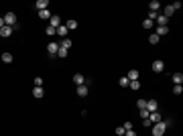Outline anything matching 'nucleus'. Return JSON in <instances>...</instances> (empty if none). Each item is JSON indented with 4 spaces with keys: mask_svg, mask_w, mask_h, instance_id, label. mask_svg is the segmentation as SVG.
<instances>
[{
    "mask_svg": "<svg viewBox=\"0 0 183 136\" xmlns=\"http://www.w3.org/2000/svg\"><path fill=\"white\" fill-rule=\"evenodd\" d=\"M151 128H153V136H163L167 132V124H165L163 120H161V122H155Z\"/></svg>",
    "mask_w": 183,
    "mask_h": 136,
    "instance_id": "1",
    "label": "nucleus"
},
{
    "mask_svg": "<svg viewBox=\"0 0 183 136\" xmlns=\"http://www.w3.org/2000/svg\"><path fill=\"white\" fill-rule=\"evenodd\" d=\"M2 18H4V25H6V27L16 29V14H14V12H6Z\"/></svg>",
    "mask_w": 183,
    "mask_h": 136,
    "instance_id": "2",
    "label": "nucleus"
},
{
    "mask_svg": "<svg viewBox=\"0 0 183 136\" xmlns=\"http://www.w3.org/2000/svg\"><path fill=\"white\" fill-rule=\"evenodd\" d=\"M57 51H59V43H55V41H51V43L47 45V53H49V59H53V57H57Z\"/></svg>",
    "mask_w": 183,
    "mask_h": 136,
    "instance_id": "3",
    "label": "nucleus"
},
{
    "mask_svg": "<svg viewBox=\"0 0 183 136\" xmlns=\"http://www.w3.org/2000/svg\"><path fill=\"white\" fill-rule=\"evenodd\" d=\"M144 110H146V112H159V102H157V100H149Z\"/></svg>",
    "mask_w": 183,
    "mask_h": 136,
    "instance_id": "4",
    "label": "nucleus"
},
{
    "mask_svg": "<svg viewBox=\"0 0 183 136\" xmlns=\"http://www.w3.org/2000/svg\"><path fill=\"white\" fill-rule=\"evenodd\" d=\"M63 22H61V18L57 16V14H51V18H49V27H53V29H57V27H61Z\"/></svg>",
    "mask_w": 183,
    "mask_h": 136,
    "instance_id": "5",
    "label": "nucleus"
},
{
    "mask_svg": "<svg viewBox=\"0 0 183 136\" xmlns=\"http://www.w3.org/2000/svg\"><path fill=\"white\" fill-rule=\"evenodd\" d=\"M163 69H165V63H163L161 59H157V61H153V71H155V73H161Z\"/></svg>",
    "mask_w": 183,
    "mask_h": 136,
    "instance_id": "6",
    "label": "nucleus"
},
{
    "mask_svg": "<svg viewBox=\"0 0 183 136\" xmlns=\"http://www.w3.org/2000/svg\"><path fill=\"white\" fill-rule=\"evenodd\" d=\"M35 8H37L39 12H41V10H47V8H49V0H37V2H35Z\"/></svg>",
    "mask_w": 183,
    "mask_h": 136,
    "instance_id": "7",
    "label": "nucleus"
},
{
    "mask_svg": "<svg viewBox=\"0 0 183 136\" xmlns=\"http://www.w3.org/2000/svg\"><path fill=\"white\" fill-rule=\"evenodd\" d=\"M12 31H14L12 27H6V25H4V27L0 29V37H4V39H8V37L12 35Z\"/></svg>",
    "mask_w": 183,
    "mask_h": 136,
    "instance_id": "8",
    "label": "nucleus"
},
{
    "mask_svg": "<svg viewBox=\"0 0 183 136\" xmlns=\"http://www.w3.org/2000/svg\"><path fill=\"white\" fill-rule=\"evenodd\" d=\"M67 33H69V31H67V27H65V25H61V27H57V29H55V35H57V37H63V39H65V37H67Z\"/></svg>",
    "mask_w": 183,
    "mask_h": 136,
    "instance_id": "9",
    "label": "nucleus"
},
{
    "mask_svg": "<svg viewBox=\"0 0 183 136\" xmlns=\"http://www.w3.org/2000/svg\"><path fill=\"white\" fill-rule=\"evenodd\" d=\"M171 79H173V83H175V86H181V83H183V73H181V71L173 73V75H171Z\"/></svg>",
    "mask_w": 183,
    "mask_h": 136,
    "instance_id": "10",
    "label": "nucleus"
},
{
    "mask_svg": "<svg viewBox=\"0 0 183 136\" xmlns=\"http://www.w3.org/2000/svg\"><path fill=\"white\" fill-rule=\"evenodd\" d=\"M159 8H161V2L159 0H151L149 2V10L151 12H159Z\"/></svg>",
    "mask_w": 183,
    "mask_h": 136,
    "instance_id": "11",
    "label": "nucleus"
},
{
    "mask_svg": "<svg viewBox=\"0 0 183 136\" xmlns=\"http://www.w3.org/2000/svg\"><path fill=\"white\" fill-rule=\"evenodd\" d=\"M155 35H157L159 39H161V37H165V35H169V27H157Z\"/></svg>",
    "mask_w": 183,
    "mask_h": 136,
    "instance_id": "12",
    "label": "nucleus"
},
{
    "mask_svg": "<svg viewBox=\"0 0 183 136\" xmlns=\"http://www.w3.org/2000/svg\"><path fill=\"white\" fill-rule=\"evenodd\" d=\"M73 83H75V86H84V83H86V77H84L82 73H75V75H73Z\"/></svg>",
    "mask_w": 183,
    "mask_h": 136,
    "instance_id": "13",
    "label": "nucleus"
},
{
    "mask_svg": "<svg viewBox=\"0 0 183 136\" xmlns=\"http://www.w3.org/2000/svg\"><path fill=\"white\" fill-rule=\"evenodd\" d=\"M149 120L155 124V122H161L163 118H161V114H159V112H151V114H149Z\"/></svg>",
    "mask_w": 183,
    "mask_h": 136,
    "instance_id": "14",
    "label": "nucleus"
},
{
    "mask_svg": "<svg viewBox=\"0 0 183 136\" xmlns=\"http://www.w3.org/2000/svg\"><path fill=\"white\" fill-rule=\"evenodd\" d=\"M88 88H86V86H77V90H75V93H77V95H80V97H86V95H88Z\"/></svg>",
    "mask_w": 183,
    "mask_h": 136,
    "instance_id": "15",
    "label": "nucleus"
},
{
    "mask_svg": "<svg viewBox=\"0 0 183 136\" xmlns=\"http://www.w3.org/2000/svg\"><path fill=\"white\" fill-rule=\"evenodd\" d=\"M126 79H128V81L138 79V71H137V69H130V71H128V75H126Z\"/></svg>",
    "mask_w": 183,
    "mask_h": 136,
    "instance_id": "16",
    "label": "nucleus"
},
{
    "mask_svg": "<svg viewBox=\"0 0 183 136\" xmlns=\"http://www.w3.org/2000/svg\"><path fill=\"white\" fill-rule=\"evenodd\" d=\"M33 95H35L37 100H41V97L45 95V91H43V88H33Z\"/></svg>",
    "mask_w": 183,
    "mask_h": 136,
    "instance_id": "17",
    "label": "nucleus"
},
{
    "mask_svg": "<svg viewBox=\"0 0 183 136\" xmlns=\"http://www.w3.org/2000/svg\"><path fill=\"white\" fill-rule=\"evenodd\" d=\"M173 12H175V10H173V6H171V4L163 8V16H167V18H169V16H173Z\"/></svg>",
    "mask_w": 183,
    "mask_h": 136,
    "instance_id": "18",
    "label": "nucleus"
},
{
    "mask_svg": "<svg viewBox=\"0 0 183 136\" xmlns=\"http://www.w3.org/2000/svg\"><path fill=\"white\" fill-rule=\"evenodd\" d=\"M157 22H159V27H167L169 18H167V16H163V14H159V16H157Z\"/></svg>",
    "mask_w": 183,
    "mask_h": 136,
    "instance_id": "19",
    "label": "nucleus"
},
{
    "mask_svg": "<svg viewBox=\"0 0 183 136\" xmlns=\"http://www.w3.org/2000/svg\"><path fill=\"white\" fill-rule=\"evenodd\" d=\"M65 27H67V31H75V29H77V20H73V18H71V20H67V22H65Z\"/></svg>",
    "mask_w": 183,
    "mask_h": 136,
    "instance_id": "20",
    "label": "nucleus"
},
{
    "mask_svg": "<svg viewBox=\"0 0 183 136\" xmlns=\"http://www.w3.org/2000/svg\"><path fill=\"white\" fill-rule=\"evenodd\" d=\"M39 18H43V20H49V18H51V12H49V8L39 12Z\"/></svg>",
    "mask_w": 183,
    "mask_h": 136,
    "instance_id": "21",
    "label": "nucleus"
},
{
    "mask_svg": "<svg viewBox=\"0 0 183 136\" xmlns=\"http://www.w3.org/2000/svg\"><path fill=\"white\" fill-rule=\"evenodd\" d=\"M128 86H130V90H132V91L140 90V81H138V79H134V81H128Z\"/></svg>",
    "mask_w": 183,
    "mask_h": 136,
    "instance_id": "22",
    "label": "nucleus"
},
{
    "mask_svg": "<svg viewBox=\"0 0 183 136\" xmlns=\"http://www.w3.org/2000/svg\"><path fill=\"white\" fill-rule=\"evenodd\" d=\"M2 61L4 63H12V53H2Z\"/></svg>",
    "mask_w": 183,
    "mask_h": 136,
    "instance_id": "23",
    "label": "nucleus"
},
{
    "mask_svg": "<svg viewBox=\"0 0 183 136\" xmlns=\"http://www.w3.org/2000/svg\"><path fill=\"white\" fill-rule=\"evenodd\" d=\"M153 25H155V22H153V20H149V18H144V20H142V29H153Z\"/></svg>",
    "mask_w": 183,
    "mask_h": 136,
    "instance_id": "24",
    "label": "nucleus"
},
{
    "mask_svg": "<svg viewBox=\"0 0 183 136\" xmlns=\"http://www.w3.org/2000/svg\"><path fill=\"white\" fill-rule=\"evenodd\" d=\"M159 41H161V39H159V37H157V35H155V33H153V35H151V37H149V43H151V45H157V43H159Z\"/></svg>",
    "mask_w": 183,
    "mask_h": 136,
    "instance_id": "25",
    "label": "nucleus"
},
{
    "mask_svg": "<svg viewBox=\"0 0 183 136\" xmlns=\"http://www.w3.org/2000/svg\"><path fill=\"white\" fill-rule=\"evenodd\" d=\"M57 57H67V49L59 45V51H57Z\"/></svg>",
    "mask_w": 183,
    "mask_h": 136,
    "instance_id": "26",
    "label": "nucleus"
},
{
    "mask_svg": "<svg viewBox=\"0 0 183 136\" xmlns=\"http://www.w3.org/2000/svg\"><path fill=\"white\" fill-rule=\"evenodd\" d=\"M61 47H65V49H69L71 47V39H61V43H59Z\"/></svg>",
    "mask_w": 183,
    "mask_h": 136,
    "instance_id": "27",
    "label": "nucleus"
},
{
    "mask_svg": "<svg viewBox=\"0 0 183 136\" xmlns=\"http://www.w3.org/2000/svg\"><path fill=\"white\" fill-rule=\"evenodd\" d=\"M137 106H138V110H144V108H146V100H138Z\"/></svg>",
    "mask_w": 183,
    "mask_h": 136,
    "instance_id": "28",
    "label": "nucleus"
},
{
    "mask_svg": "<svg viewBox=\"0 0 183 136\" xmlns=\"http://www.w3.org/2000/svg\"><path fill=\"white\" fill-rule=\"evenodd\" d=\"M157 16H159V12H151V10H149V16H146V18H149V20H157Z\"/></svg>",
    "mask_w": 183,
    "mask_h": 136,
    "instance_id": "29",
    "label": "nucleus"
},
{
    "mask_svg": "<svg viewBox=\"0 0 183 136\" xmlns=\"http://www.w3.org/2000/svg\"><path fill=\"white\" fill-rule=\"evenodd\" d=\"M173 93H175V95H181V93H183V88H181V86H175V88H173Z\"/></svg>",
    "mask_w": 183,
    "mask_h": 136,
    "instance_id": "30",
    "label": "nucleus"
},
{
    "mask_svg": "<svg viewBox=\"0 0 183 136\" xmlns=\"http://www.w3.org/2000/svg\"><path fill=\"white\" fill-rule=\"evenodd\" d=\"M45 33L49 35V37H55V29H53V27H47V29H45Z\"/></svg>",
    "mask_w": 183,
    "mask_h": 136,
    "instance_id": "31",
    "label": "nucleus"
},
{
    "mask_svg": "<svg viewBox=\"0 0 183 136\" xmlns=\"http://www.w3.org/2000/svg\"><path fill=\"white\" fill-rule=\"evenodd\" d=\"M118 83H120L122 88H128V79H126V77H120V81H118Z\"/></svg>",
    "mask_w": 183,
    "mask_h": 136,
    "instance_id": "32",
    "label": "nucleus"
},
{
    "mask_svg": "<svg viewBox=\"0 0 183 136\" xmlns=\"http://www.w3.org/2000/svg\"><path fill=\"white\" fill-rule=\"evenodd\" d=\"M122 128H124V130H132V122H130V120H126V122H124V126H122Z\"/></svg>",
    "mask_w": 183,
    "mask_h": 136,
    "instance_id": "33",
    "label": "nucleus"
},
{
    "mask_svg": "<svg viewBox=\"0 0 183 136\" xmlns=\"http://www.w3.org/2000/svg\"><path fill=\"white\" fill-rule=\"evenodd\" d=\"M43 86V79L41 77H35V88H41Z\"/></svg>",
    "mask_w": 183,
    "mask_h": 136,
    "instance_id": "34",
    "label": "nucleus"
},
{
    "mask_svg": "<svg viewBox=\"0 0 183 136\" xmlns=\"http://www.w3.org/2000/svg\"><path fill=\"white\" fill-rule=\"evenodd\" d=\"M149 114H151V112H146V110H140V118H142V120H146V118H149Z\"/></svg>",
    "mask_w": 183,
    "mask_h": 136,
    "instance_id": "35",
    "label": "nucleus"
},
{
    "mask_svg": "<svg viewBox=\"0 0 183 136\" xmlns=\"http://www.w3.org/2000/svg\"><path fill=\"white\" fill-rule=\"evenodd\" d=\"M142 126H144V128H151V126H153V122L146 118V120H142Z\"/></svg>",
    "mask_w": 183,
    "mask_h": 136,
    "instance_id": "36",
    "label": "nucleus"
},
{
    "mask_svg": "<svg viewBox=\"0 0 183 136\" xmlns=\"http://www.w3.org/2000/svg\"><path fill=\"white\" fill-rule=\"evenodd\" d=\"M124 132H126V130H124L122 126H118V128H116V134H118V136H124Z\"/></svg>",
    "mask_w": 183,
    "mask_h": 136,
    "instance_id": "37",
    "label": "nucleus"
},
{
    "mask_svg": "<svg viewBox=\"0 0 183 136\" xmlns=\"http://www.w3.org/2000/svg\"><path fill=\"white\" fill-rule=\"evenodd\" d=\"M171 6H173V10H179V8H181V2H173Z\"/></svg>",
    "mask_w": 183,
    "mask_h": 136,
    "instance_id": "38",
    "label": "nucleus"
},
{
    "mask_svg": "<svg viewBox=\"0 0 183 136\" xmlns=\"http://www.w3.org/2000/svg\"><path fill=\"white\" fill-rule=\"evenodd\" d=\"M124 136H137V132H134V130H126V132H124Z\"/></svg>",
    "mask_w": 183,
    "mask_h": 136,
    "instance_id": "39",
    "label": "nucleus"
},
{
    "mask_svg": "<svg viewBox=\"0 0 183 136\" xmlns=\"http://www.w3.org/2000/svg\"><path fill=\"white\" fill-rule=\"evenodd\" d=\"M2 27H4V18L0 16V29H2Z\"/></svg>",
    "mask_w": 183,
    "mask_h": 136,
    "instance_id": "40",
    "label": "nucleus"
}]
</instances>
